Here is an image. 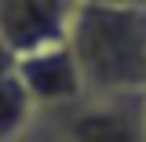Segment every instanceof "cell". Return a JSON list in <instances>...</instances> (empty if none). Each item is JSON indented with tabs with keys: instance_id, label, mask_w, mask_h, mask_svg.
<instances>
[{
	"instance_id": "1",
	"label": "cell",
	"mask_w": 146,
	"mask_h": 142,
	"mask_svg": "<svg viewBox=\"0 0 146 142\" xmlns=\"http://www.w3.org/2000/svg\"><path fill=\"white\" fill-rule=\"evenodd\" d=\"M66 44L80 69L84 95L146 91V11L80 4Z\"/></svg>"
},
{
	"instance_id": "2",
	"label": "cell",
	"mask_w": 146,
	"mask_h": 142,
	"mask_svg": "<svg viewBox=\"0 0 146 142\" xmlns=\"http://www.w3.org/2000/svg\"><path fill=\"white\" fill-rule=\"evenodd\" d=\"M55 117L70 142H146L143 95H84Z\"/></svg>"
},
{
	"instance_id": "3",
	"label": "cell",
	"mask_w": 146,
	"mask_h": 142,
	"mask_svg": "<svg viewBox=\"0 0 146 142\" xmlns=\"http://www.w3.org/2000/svg\"><path fill=\"white\" fill-rule=\"evenodd\" d=\"M80 0H0V48L22 58L66 44Z\"/></svg>"
},
{
	"instance_id": "4",
	"label": "cell",
	"mask_w": 146,
	"mask_h": 142,
	"mask_svg": "<svg viewBox=\"0 0 146 142\" xmlns=\"http://www.w3.org/2000/svg\"><path fill=\"white\" fill-rule=\"evenodd\" d=\"M11 69L22 80V88L29 91V98L40 113H55V109H66L84 98V80H80V69L73 62L70 44H55V48L22 55V58H15Z\"/></svg>"
},
{
	"instance_id": "5",
	"label": "cell",
	"mask_w": 146,
	"mask_h": 142,
	"mask_svg": "<svg viewBox=\"0 0 146 142\" xmlns=\"http://www.w3.org/2000/svg\"><path fill=\"white\" fill-rule=\"evenodd\" d=\"M36 113L40 109L33 106V98L22 88V80L15 77V69L0 73V142H15L33 124Z\"/></svg>"
},
{
	"instance_id": "6",
	"label": "cell",
	"mask_w": 146,
	"mask_h": 142,
	"mask_svg": "<svg viewBox=\"0 0 146 142\" xmlns=\"http://www.w3.org/2000/svg\"><path fill=\"white\" fill-rule=\"evenodd\" d=\"M15 142H70V139H66V131H62L55 113H36L33 124L26 127Z\"/></svg>"
},
{
	"instance_id": "7",
	"label": "cell",
	"mask_w": 146,
	"mask_h": 142,
	"mask_svg": "<svg viewBox=\"0 0 146 142\" xmlns=\"http://www.w3.org/2000/svg\"><path fill=\"white\" fill-rule=\"evenodd\" d=\"M88 7H135V11H146V0H80Z\"/></svg>"
},
{
	"instance_id": "8",
	"label": "cell",
	"mask_w": 146,
	"mask_h": 142,
	"mask_svg": "<svg viewBox=\"0 0 146 142\" xmlns=\"http://www.w3.org/2000/svg\"><path fill=\"white\" fill-rule=\"evenodd\" d=\"M11 66H15V58H11V55H7L4 48H0V73H7Z\"/></svg>"
},
{
	"instance_id": "9",
	"label": "cell",
	"mask_w": 146,
	"mask_h": 142,
	"mask_svg": "<svg viewBox=\"0 0 146 142\" xmlns=\"http://www.w3.org/2000/svg\"><path fill=\"white\" fill-rule=\"evenodd\" d=\"M143 127H146V91H143Z\"/></svg>"
}]
</instances>
